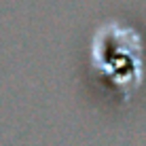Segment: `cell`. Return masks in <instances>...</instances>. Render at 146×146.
<instances>
[{"instance_id":"cell-1","label":"cell","mask_w":146,"mask_h":146,"mask_svg":"<svg viewBox=\"0 0 146 146\" xmlns=\"http://www.w3.org/2000/svg\"><path fill=\"white\" fill-rule=\"evenodd\" d=\"M91 68L106 74L129 102L144 80V44L138 30L106 19L91 38Z\"/></svg>"}]
</instances>
